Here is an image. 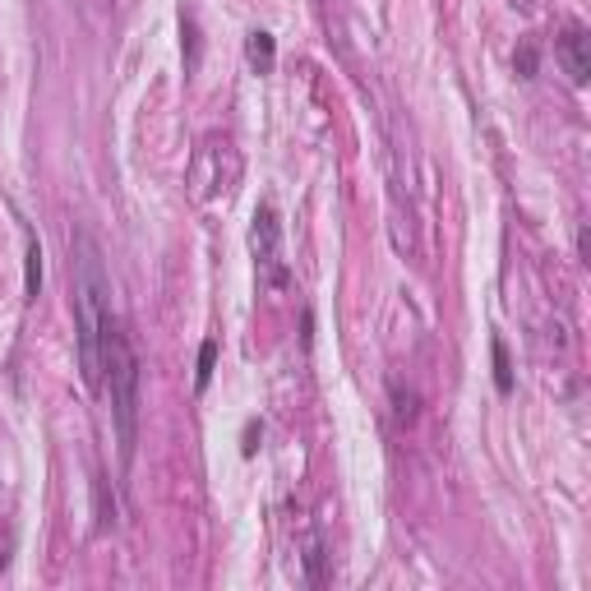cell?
Instances as JSON below:
<instances>
[{"label":"cell","instance_id":"277c9868","mask_svg":"<svg viewBox=\"0 0 591 591\" xmlns=\"http://www.w3.org/2000/svg\"><path fill=\"white\" fill-rule=\"evenodd\" d=\"M559 65H564L573 88H582L591 79V33L582 24L564 28V37H559Z\"/></svg>","mask_w":591,"mask_h":591},{"label":"cell","instance_id":"8992f818","mask_svg":"<svg viewBox=\"0 0 591 591\" xmlns=\"http://www.w3.org/2000/svg\"><path fill=\"white\" fill-rule=\"evenodd\" d=\"M19 231H24V301H37V291H42V245H37L28 222H19Z\"/></svg>","mask_w":591,"mask_h":591},{"label":"cell","instance_id":"8fae6325","mask_svg":"<svg viewBox=\"0 0 591 591\" xmlns=\"http://www.w3.org/2000/svg\"><path fill=\"white\" fill-rule=\"evenodd\" d=\"M495 388L499 393H513V365H508V347L495 342Z\"/></svg>","mask_w":591,"mask_h":591},{"label":"cell","instance_id":"30bf717a","mask_svg":"<svg viewBox=\"0 0 591 591\" xmlns=\"http://www.w3.org/2000/svg\"><path fill=\"white\" fill-rule=\"evenodd\" d=\"M416 407H421V398H416L411 388L402 393V384H393V416H398V425H411V421H416V416H421Z\"/></svg>","mask_w":591,"mask_h":591},{"label":"cell","instance_id":"3957f363","mask_svg":"<svg viewBox=\"0 0 591 591\" xmlns=\"http://www.w3.org/2000/svg\"><path fill=\"white\" fill-rule=\"evenodd\" d=\"M250 254H254V268H259V282L264 287H287V264H282V222H278V208L259 204L254 208V222H250Z\"/></svg>","mask_w":591,"mask_h":591},{"label":"cell","instance_id":"52a82bcc","mask_svg":"<svg viewBox=\"0 0 591 591\" xmlns=\"http://www.w3.org/2000/svg\"><path fill=\"white\" fill-rule=\"evenodd\" d=\"M245 56H250V65L259 74H273V65H278V42H273V33L254 28V33L245 37Z\"/></svg>","mask_w":591,"mask_h":591},{"label":"cell","instance_id":"7a4b0ae2","mask_svg":"<svg viewBox=\"0 0 591 591\" xmlns=\"http://www.w3.org/2000/svg\"><path fill=\"white\" fill-rule=\"evenodd\" d=\"M102 393L111 402L121 462H130L134 444H139V356H134V342L116 314L107 319V338H102Z\"/></svg>","mask_w":591,"mask_h":591},{"label":"cell","instance_id":"7c38bea8","mask_svg":"<svg viewBox=\"0 0 591 591\" xmlns=\"http://www.w3.org/2000/svg\"><path fill=\"white\" fill-rule=\"evenodd\" d=\"M522 70V79H531V74H536V47H522L518 51V61H513Z\"/></svg>","mask_w":591,"mask_h":591},{"label":"cell","instance_id":"6da1fadb","mask_svg":"<svg viewBox=\"0 0 591 591\" xmlns=\"http://www.w3.org/2000/svg\"><path fill=\"white\" fill-rule=\"evenodd\" d=\"M74 268V333H79V370L93 393H102V338L111 319V273L88 231H74L70 241Z\"/></svg>","mask_w":591,"mask_h":591},{"label":"cell","instance_id":"4fadbf2b","mask_svg":"<svg viewBox=\"0 0 591 591\" xmlns=\"http://www.w3.org/2000/svg\"><path fill=\"white\" fill-rule=\"evenodd\" d=\"M578 259H582V264H591V236H587V227H578Z\"/></svg>","mask_w":591,"mask_h":591},{"label":"cell","instance_id":"9c48e42d","mask_svg":"<svg viewBox=\"0 0 591 591\" xmlns=\"http://www.w3.org/2000/svg\"><path fill=\"white\" fill-rule=\"evenodd\" d=\"M213 365H218V342L208 338L204 347H199V370H194V388H199V393L213 384Z\"/></svg>","mask_w":591,"mask_h":591},{"label":"cell","instance_id":"ba28073f","mask_svg":"<svg viewBox=\"0 0 591 591\" xmlns=\"http://www.w3.org/2000/svg\"><path fill=\"white\" fill-rule=\"evenodd\" d=\"M93 513H97V531L116 527V495H111L107 476H93Z\"/></svg>","mask_w":591,"mask_h":591},{"label":"cell","instance_id":"5b68a950","mask_svg":"<svg viewBox=\"0 0 591 591\" xmlns=\"http://www.w3.org/2000/svg\"><path fill=\"white\" fill-rule=\"evenodd\" d=\"M328 541H324V531H305V541H301V568H305V582L310 587H328V578H333V568H328Z\"/></svg>","mask_w":591,"mask_h":591}]
</instances>
